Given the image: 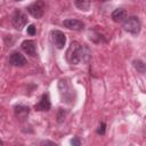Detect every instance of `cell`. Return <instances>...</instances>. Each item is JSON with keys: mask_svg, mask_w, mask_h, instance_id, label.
Returning a JSON list of instances; mask_svg holds the SVG:
<instances>
[{"mask_svg": "<svg viewBox=\"0 0 146 146\" xmlns=\"http://www.w3.org/2000/svg\"><path fill=\"white\" fill-rule=\"evenodd\" d=\"M65 57H66V60L70 64H72V65L79 64L82 60V57H83L82 46L78 41H72L71 44H70V47L66 50Z\"/></svg>", "mask_w": 146, "mask_h": 146, "instance_id": "obj_1", "label": "cell"}, {"mask_svg": "<svg viewBox=\"0 0 146 146\" xmlns=\"http://www.w3.org/2000/svg\"><path fill=\"white\" fill-rule=\"evenodd\" d=\"M58 91L60 95V98L63 102L67 104H72L75 100V90L72 88V86L68 83L66 79H62L58 82Z\"/></svg>", "mask_w": 146, "mask_h": 146, "instance_id": "obj_2", "label": "cell"}, {"mask_svg": "<svg viewBox=\"0 0 146 146\" xmlns=\"http://www.w3.org/2000/svg\"><path fill=\"white\" fill-rule=\"evenodd\" d=\"M123 30L125 32L132 33V34H138L141 27V23L137 16H131L127 17V19L123 22Z\"/></svg>", "mask_w": 146, "mask_h": 146, "instance_id": "obj_3", "label": "cell"}, {"mask_svg": "<svg viewBox=\"0 0 146 146\" xmlns=\"http://www.w3.org/2000/svg\"><path fill=\"white\" fill-rule=\"evenodd\" d=\"M27 23V17L22 10H15L11 16V24L16 30H22Z\"/></svg>", "mask_w": 146, "mask_h": 146, "instance_id": "obj_4", "label": "cell"}, {"mask_svg": "<svg viewBox=\"0 0 146 146\" xmlns=\"http://www.w3.org/2000/svg\"><path fill=\"white\" fill-rule=\"evenodd\" d=\"M27 11L34 18H41L44 13V2L43 1H34L27 6Z\"/></svg>", "mask_w": 146, "mask_h": 146, "instance_id": "obj_5", "label": "cell"}, {"mask_svg": "<svg viewBox=\"0 0 146 146\" xmlns=\"http://www.w3.org/2000/svg\"><path fill=\"white\" fill-rule=\"evenodd\" d=\"M51 38H52V41H54L55 46L58 49L64 48V46L66 43V36H65V34L62 31H58V30L52 31L51 32Z\"/></svg>", "mask_w": 146, "mask_h": 146, "instance_id": "obj_6", "label": "cell"}, {"mask_svg": "<svg viewBox=\"0 0 146 146\" xmlns=\"http://www.w3.org/2000/svg\"><path fill=\"white\" fill-rule=\"evenodd\" d=\"M9 63H10L11 65H14V66H19V67H22V66H24L27 62H26V58H25L21 52L14 51V52H11V55L9 56Z\"/></svg>", "mask_w": 146, "mask_h": 146, "instance_id": "obj_7", "label": "cell"}, {"mask_svg": "<svg viewBox=\"0 0 146 146\" xmlns=\"http://www.w3.org/2000/svg\"><path fill=\"white\" fill-rule=\"evenodd\" d=\"M21 48L25 54H27L30 56H35V54H36L35 42L33 40H24L21 44Z\"/></svg>", "mask_w": 146, "mask_h": 146, "instance_id": "obj_8", "label": "cell"}, {"mask_svg": "<svg viewBox=\"0 0 146 146\" xmlns=\"http://www.w3.org/2000/svg\"><path fill=\"white\" fill-rule=\"evenodd\" d=\"M63 25L70 30H75V31H80L84 27V24L79 21V19H73V18H68V19H65L63 22Z\"/></svg>", "mask_w": 146, "mask_h": 146, "instance_id": "obj_9", "label": "cell"}, {"mask_svg": "<svg viewBox=\"0 0 146 146\" xmlns=\"http://www.w3.org/2000/svg\"><path fill=\"white\" fill-rule=\"evenodd\" d=\"M50 106H51V104H50L49 96L47 94H44L41 96V99L39 100V103L34 105V108L36 111H49Z\"/></svg>", "mask_w": 146, "mask_h": 146, "instance_id": "obj_10", "label": "cell"}, {"mask_svg": "<svg viewBox=\"0 0 146 146\" xmlns=\"http://www.w3.org/2000/svg\"><path fill=\"white\" fill-rule=\"evenodd\" d=\"M112 19L115 22V23H121V22H124L128 17V13L125 9L123 8H117L115 9L113 13H112Z\"/></svg>", "mask_w": 146, "mask_h": 146, "instance_id": "obj_11", "label": "cell"}, {"mask_svg": "<svg viewBox=\"0 0 146 146\" xmlns=\"http://www.w3.org/2000/svg\"><path fill=\"white\" fill-rule=\"evenodd\" d=\"M30 113V107L29 106H24V105H16L15 106V114L18 119L23 120L25 119Z\"/></svg>", "mask_w": 146, "mask_h": 146, "instance_id": "obj_12", "label": "cell"}, {"mask_svg": "<svg viewBox=\"0 0 146 146\" xmlns=\"http://www.w3.org/2000/svg\"><path fill=\"white\" fill-rule=\"evenodd\" d=\"M74 5L78 9L87 11V10H89L91 2L90 1H84V0H76V1H74Z\"/></svg>", "mask_w": 146, "mask_h": 146, "instance_id": "obj_13", "label": "cell"}, {"mask_svg": "<svg viewBox=\"0 0 146 146\" xmlns=\"http://www.w3.org/2000/svg\"><path fill=\"white\" fill-rule=\"evenodd\" d=\"M133 66H135V68H136L139 73H145V63H144L143 60H140V59L135 60V62H133Z\"/></svg>", "mask_w": 146, "mask_h": 146, "instance_id": "obj_14", "label": "cell"}, {"mask_svg": "<svg viewBox=\"0 0 146 146\" xmlns=\"http://www.w3.org/2000/svg\"><path fill=\"white\" fill-rule=\"evenodd\" d=\"M65 114H66V112H65L63 108H59V110H58V113H57V121H58L59 123L64 121V119H65Z\"/></svg>", "mask_w": 146, "mask_h": 146, "instance_id": "obj_15", "label": "cell"}, {"mask_svg": "<svg viewBox=\"0 0 146 146\" xmlns=\"http://www.w3.org/2000/svg\"><path fill=\"white\" fill-rule=\"evenodd\" d=\"M35 33H36V29H35V26H34L33 24L29 25V26H27V34H30V35H34Z\"/></svg>", "mask_w": 146, "mask_h": 146, "instance_id": "obj_16", "label": "cell"}, {"mask_svg": "<svg viewBox=\"0 0 146 146\" xmlns=\"http://www.w3.org/2000/svg\"><path fill=\"white\" fill-rule=\"evenodd\" d=\"M105 127H106V124H105L104 122H102V123L99 124L98 129H97V133H99V135H104V133H105Z\"/></svg>", "mask_w": 146, "mask_h": 146, "instance_id": "obj_17", "label": "cell"}, {"mask_svg": "<svg viewBox=\"0 0 146 146\" xmlns=\"http://www.w3.org/2000/svg\"><path fill=\"white\" fill-rule=\"evenodd\" d=\"M41 146H58V145L51 140H43L41 141Z\"/></svg>", "mask_w": 146, "mask_h": 146, "instance_id": "obj_18", "label": "cell"}, {"mask_svg": "<svg viewBox=\"0 0 146 146\" xmlns=\"http://www.w3.org/2000/svg\"><path fill=\"white\" fill-rule=\"evenodd\" d=\"M71 145H72V146H80V145H81L80 138H79V137H74V138L71 140Z\"/></svg>", "mask_w": 146, "mask_h": 146, "instance_id": "obj_19", "label": "cell"}, {"mask_svg": "<svg viewBox=\"0 0 146 146\" xmlns=\"http://www.w3.org/2000/svg\"><path fill=\"white\" fill-rule=\"evenodd\" d=\"M0 146H3V143H2V140L0 139Z\"/></svg>", "mask_w": 146, "mask_h": 146, "instance_id": "obj_20", "label": "cell"}, {"mask_svg": "<svg viewBox=\"0 0 146 146\" xmlns=\"http://www.w3.org/2000/svg\"><path fill=\"white\" fill-rule=\"evenodd\" d=\"M16 146H21V145H16Z\"/></svg>", "mask_w": 146, "mask_h": 146, "instance_id": "obj_21", "label": "cell"}]
</instances>
